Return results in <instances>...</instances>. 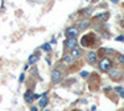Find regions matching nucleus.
Segmentation results:
<instances>
[{"label": "nucleus", "instance_id": "4be33fe9", "mask_svg": "<svg viewBox=\"0 0 124 111\" xmlns=\"http://www.w3.org/2000/svg\"><path fill=\"white\" fill-rule=\"evenodd\" d=\"M56 42H57V41H56V38H55V37H52V39H51V45H54V43L56 45Z\"/></svg>", "mask_w": 124, "mask_h": 111}, {"label": "nucleus", "instance_id": "9d476101", "mask_svg": "<svg viewBox=\"0 0 124 111\" xmlns=\"http://www.w3.org/2000/svg\"><path fill=\"white\" fill-rule=\"evenodd\" d=\"M108 75H109L112 79H117V78L120 75V72H119L117 68H112L109 72H108Z\"/></svg>", "mask_w": 124, "mask_h": 111}, {"label": "nucleus", "instance_id": "cd10ccee", "mask_svg": "<svg viewBox=\"0 0 124 111\" xmlns=\"http://www.w3.org/2000/svg\"><path fill=\"white\" fill-rule=\"evenodd\" d=\"M72 111H78V110H72Z\"/></svg>", "mask_w": 124, "mask_h": 111}, {"label": "nucleus", "instance_id": "c85d7f7f", "mask_svg": "<svg viewBox=\"0 0 124 111\" xmlns=\"http://www.w3.org/2000/svg\"><path fill=\"white\" fill-rule=\"evenodd\" d=\"M46 111H47V110H46Z\"/></svg>", "mask_w": 124, "mask_h": 111}, {"label": "nucleus", "instance_id": "aec40b11", "mask_svg": "<svg viewBox=\"0 0 124 111\" xmlns=\"http://www.w3.org/2000/svg\"><path fill=\"white\" fill-rule=\"evenodd\" d=\"M116 41H118V42H124V36H123V35H120V36L116 37Z\"/></svg>", "mask_w": 124, "mask_h": 111}, {"label": "nucleus", "instance_id": "6e6552de", "mask_svg": "<svg viewBox=\"0 0 124 111\" xmlns=\"http://www.w3.org/2000/svg\"><path fill=\"white\" fill-rule=\"evenodd\" d=\"M63 62H65L67 65H72V64H75L76 58L72 57V56H71V53H66V54L63 56Z\"/></svg>", "mask_w": 124, "mask_h": 111}, {"label": "nucleus", "instance_id": "393cba45", "mask_svg": "<svg viewBox=\"0 0 124 111\" xmlns=\"http://www.w3.org/2000/svg\"><path fill=\"white\" fill-rule=\"evenodd\" d=\"M29 65H30L29 63H27V64H25V65H24V70H27V69H29Z\"/></svg>", "mask_w": 124, "mask_h": 111}, {"label": "nucleus", "instance_id": "a211bd4d", "mask_svg": "<svg viewBox=\"0 0 124 111\" xmlns=\"http://www.w3.org/2000/svg\"><path fill=\"white\" fill-rule=\"evenodd\" d=\"M118 62H119L120 64H124V54L118 56Z\"/></svg>", "mask_w": 124, "mask_h": 111}, {"label": "nucleus", "instance_id": "ddd939ff", "mask_svg": "<svg viewBox=\"0 0 124 111\" xmlns=\"http://www.w3.org/2000/svg\"><path fill=\"white\" fill-rule=\"evenodd\" d=\"M41 49L45 52H51L52 51V47H51V43H44L42 46H41Z\"/></svg>", "mask_w": 124, "mask_h": 111}, {"label": "nucleus", "instance_id": "423d86ee", "mask_svg": "<svg viewBox=\"0 0 124 111\" xmlns=\"http://www.w3.org/2000/svg\"><path fill=\"white\" fill-rule=\"evenodd\" d=\"M76 26L81 30H87L89 26H91V21L88 19H82V20H78V21L76 22Z\"/></svg>", "mask_w": 124, "mask_h": 111}, {"label": "nucleus", "instance_id": "20e7f679", "mask_svg": "<svg viewBox=\"0 0 124 111\" xmlns=\"http://www.w3.org/2000/svg\"><path fill=\"white\" fill-rule=\"evenodd\" d=\"M79 33V28L77 26H68L65 30V35L66 37H76Z\"/></svg>", "mask_w": 124, "mask_h": 111}, {"label": "nucleus", "instance_id": "c756f323", "mask_svg": "<svg viewBox=\"0 0 124 111\" xmlns=\"http://www.w3.org/2000/svg\"><path fill=\"white\" fill-rule=\"evenodd\" d=\"M123 111H124V110H123Z\"/></svg>", "mask_w": 124, "mask_h": 111}, {"label": "nucleus", "instance_id": "f03ea898", "mask_svg": "<svg viewBox=\"0 0 124 111\" xmlns=\"http://www.w3.org/2000/svg\"><path fill=\"white\" fill-rule=\"evenodd\" d=\"M62 78H63V75H62V72L60 69H54L52 72H51V82H52L54 84L61 83Z\"/></svg>", "mask_w": 124, "mask_h": 111}, {"label": "nucleus", "instance_id": "a878e982", "mask_svg": "<svg viewBox=\"0 0 124 111\" xmlns=\"http://www.w3.org/2000/svg\"><path fill=\"white\" fill-rule=\"evenodd\" d=\"M119 95H120V98H123V99H124V91H123V93H120Z\"/></svg>", "mask_w": 124, "mask_h": 111}, {"label": "nucleus", "instance_id": "5701e85b", "mask_svg": "<svg viewBox=\"0 0 124 111\" xmlns=\"http://www.w3.org/2000/svg\"><path fill=\"white\" fill-rule=\"evenodd\" d=\"M30 111H39V110H37V107H36V106H32V107L30 109Z\"/></svg>", "mask_w": 124, "mask_h": 111}, {"label": "nucleus", "instance_id": "1a4fd4ad", "mask_svg": "<svg viewBox=\"0 0 124 111\" xmlns=\"http://www.w3.org/2000/svg\"><path fill=\"white\" fill-rule=\"evenodd\" d=\"M42 95V98L40 99V101H39V105H40V107H42V109H45L46 106H47V104H48V99H47V91H45L44 94H41Z\"/></svg>", "mask_w": 124, "mask_h": 111}, {"label": "nucleus", "instance_id": "7ed1b4c3", "mask_svg": "<svg viewBox=\"0 0 124 111\" xmlns=\"http://www.w3.org/2000/svg\"><path fill=\"white\" fill-rule=\"evenodd\" d=\"M78 46V41L76 37H66V41H65V48L66 49H73Z\"/></svg>", "mask_w": 124, "mask_h": 111}, {"label": "nucleus", "instance_id": "f257e3e1", "mask_svg": "<svg viewBox=\"0 0 124 111\" xmlns=\"http://www.w3.org/2000/svg\"><path fill=\"white\" fill-rule=\"evenodd\" d=\"M98 65H99V69L102 70V72H107V73H108L109 70L112 69L113 63H112V60H110L108 57H103V58L99 60Z\"/></svg>", "mask_w": 124, "mask_h": 111}, {"label": "nucleus", "instance_id": "0eeeda50", "mask_svg": "<svg viewBox=\"0 0 124 111\" xmlns=\"http://www.w3.org/2000/svg\"><path fill=\"white\" fill-rule=\"evenodd\" d=\"M24 100H25V103L27 104H32V101L35 100V93L32 91V90H26L25 94H24Z\"/></svg>", "mask_w": 124, "mask_h": 111}, {"label": "nucleus", "instance_id": "2eb2a0df", "mask_svg": "<svg viewBox=\"0 0 124 111\" xmlns=\"http://www.w3.org/2000/svg\"><path fill=\"white\" fill-rule=\"evenodd\" d=\"M92 11H93L92 7H87V9H85V10H82V13H83L85 16H89V15L92 14Z\"/></svg>", "mask_w": 124, "mask_h": 111}, {"label": "nucleus", "instance_id": "412c9836", "mask_svg": "<svg viewBox=\"0 0 124 111\" xmlns=\"http://www.w3.org/2000/svg\"><path fill=\"white\" fill-rule=\"evenodd\" d=\"M24 79H25V73H21V74H20V77H19V83H23Z\"/></svg>", "mask_w": 124, "mask_h": 111}, {"label": "nucleus", "instance_id": "b1692460", "mask_svg": "<svg viewBox=\"0 0 124 111\" xmlns=\"http://www.w3.org/2000/svg\"><path fill=\"white\" fill-rule=\"evenodd\" d=\"M91 110H92V111H96V110H97V106H96V105H93V106L91 107Z\"/></svg>", "mask_w": 124, "mask_h": 111}, {"label": "nucleus", "instance_id": "dca6fc26", "mask_svg": "<svg viewBox=\"0 0 124 111\" xmlns=\"http://www.w3.org/2000/svg\"><path fill=\"white\" fill-rule=\"evenodd\" d=\"M103 52L106 54H114L116 53V49H112V48H103Z\"/></svg>", "mask_w": 124, "mask_h": 111}, {"label": "nucleus", "instance_id": "4468645a", "mask_svg": "<svg viewBox=\"0 0 124 111\" xmlns=\"http://www.w3.org/2000/svg\"><path fill=\"white\" fill-rule=\"evenodd\" d=\"M97 19H98V20H102V21H103V20H107V19H108V14H107V13H106V14H104V13L98 14V15H97Z\"/></svg>", "mask_w": 124, "mask_h": 111}, {"label": "nucleus", "instance_id": "6ab92c4d", "mask_svg": "<svg viewBox=\"0 0 124 111\" xmlns=\"http://www.w3.org/2000/svg\"><path fill=\"white\" fill-rule=\"evenodd\" d=\"M88 75H89V73L86 72V70H82V72H81V77L82 78H88Z\"/></svg>", "mask_w": 124, "mask_h": 111}, {"label": "nucleus", "instance_id": "39448f33", "mask_svg": "<svg viewBox=\"0 0 124 111\" xmlns=\"http://www.w3.org/2000/svg\"><path fill=\"white\" fill-rule=\"evenodd\" d=\"M87 62H88L89 64H92V65H96V64H97V62H98V56H97V53H96L94 51H89V52L87 53Z\"/></svg>", "mask_w": 124, "mask_h": 111}, {"label": "nucleus", "instance_id": "f3484780", "mask_svg": "<svg viewBox=\"0 0 124 111\" xmlns=\"http://www.w3.org/2000/svg\"><path fill=\"white\" fill-rule=\"evenodd\" d=\"M114 91L118 93V94H120V93L124 91V88H123V86H116V88H114Z\"/></svg>", "mask_w": 124, "mask_h": 111}, {"label": "nucleus", "instance_id": "f8f14e48", "mask_svg": "<svg viewBox=\"0 0 124 111\" xmlns=\"http://www.w3.org/2000/svg\"><path fill=\"white\" fill-rule=\"evenodd\" d=\"M37 62H39V56L31 54V56L29 57V64H35V63H37Z\"/></svg>", "mask_w": 124, "mask_h": 111}, {"label": "nucleus", "instance_id": "9b49d317", "mask_svg": "<svg viewBox=\"0 0 124 111\" xmlns=\"http://www.w3.org/2000/svg\"><path fill=\"white\" fill-rule=\"evenodd\" d=\"M71 56L73 57V58H76V59H78V58H81V56H82V51H81L78 47H76V48H73V49H71Z\"/></svg>", "mask_w": 124, "mask_h": 111}, {"label": "nucleus", "instance_id": "bb28decb", "mask_svg": "<svg viewBox=\"0 0 124 111\" xmlns=\"http://www.w3.org/2000/svg\"><path fill=\"white\" fill-rule=\"evenodd\" d=\"M118 1H119V0H112V3H114V4H117Z\"/></svg>", "mask_w": 124, "mask_h": 111}]
</instances>
